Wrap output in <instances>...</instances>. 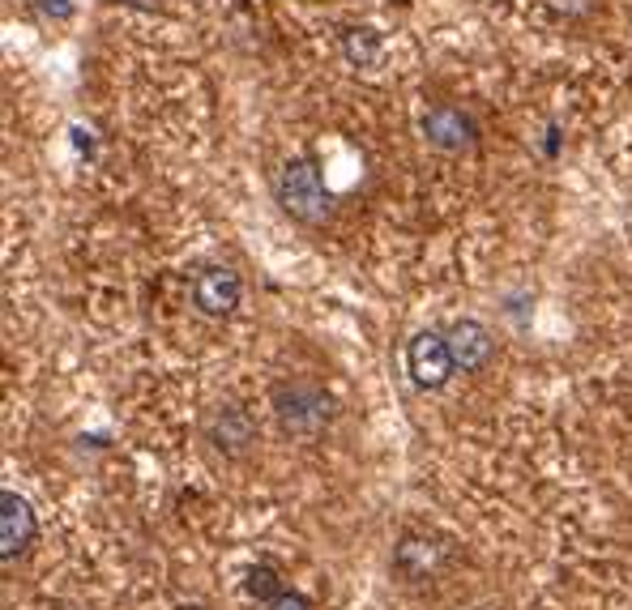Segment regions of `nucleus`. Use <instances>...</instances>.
<instances>
[{
	"label": "nucleus",
	"instance_id": "nucleus-1",
	"mask_svg": "<svg viewBox=\"0 0 632 610\" xmlns=\"http://www.w3.org/2000/svg\"><path fill=\"white\" fill-rule=\"evenodd\" d=\"M270 406H274L278 427L295 440H316L334 423V397H329L325 384H316L308 376L278 380L270 389Z\"/></svg>",
	"mask_w": 632,
	"mask_h": 610
},
{
	"label": "nucleus",
	"instance_id": "nucleus-2",
	"mask_svg": "<svg viewBox=\"0 0 632 610\" xmlns=\"http://www.w3.org/2000/svg\"><path fill=\"white\" fill-rule=\"evenodd\" d=\"M274 197L295 222L304 227H321V222L334 218V192L325 188V175L312 158H291L282 163V171L274 175Z\"/></svg>",
	"mask_w": 632,
	"mask_h": 610
},
{
	"label": "nucleus",
	"instance_id": "nucleus-3",
	"mask_svg": "<svg viewBox=\"0 0 632 610\" xmlns=\"http://www.w3.org/2000/svg\"><path fill=\"white\" fill-rule=\"evenodd\" d=\"M406 372H410V380H415V389H423V393L445 389L449 376L457 372L449 337L436 333V329H419L406 342Z\"/></svg>",
	"mask_w": 632,
	"mask_h": 610
},
{
	"label": "nucleus",
	"instance_id": "nucleus-4",
	"mask_svg": "<svg viewBox=\"0 0 632 610\" xmlns=\"http://www.w3.org/2000/svg\"><path fill=\"white\" fill-rule=\"evenodd\" d=\"M201 431H205V444L223 457H244L257 444V423H252V414L240 401H218V406H210Z\"/></svg>",
	"mask_w": 632,
	"mask_h": 610
},
{
	"label": "nucleus",
	"instance_id": "nucleus-5",
	"mask_svg": "<svg viewBox=\"0 0 632 610\" xmlns=\"http://www.w3.org/2000/svg\"><path fill=\"white\" fill-rule=\"evenodd\" d=\"M423 137H428V146L440 154H466V150L479 146V124H474V116L462 107L436 103L428 116H423Z\"/></svg>",
	"mask_w": 632,
	"mask_h": 610
},
{
	"label": "nucleus",
	"instance_id": "nucleus-6",
	"mask_svg": "<svg viewBox=\"0 0 632 610\" xmlns=\"http://www.w3.org/2000/svg\"><path fill=\"white\" fill-rule=\"evenodd\" d=\"M39 538V517L18 491H0V555L5 564L22 559Z\"/></svg>",
	"mask_w": 632,
	"mask_h": 610
},
{
	"label": "nucleus",
	"instance_id": "nucleus-7",
	"mask_svg": "<svg viewBox=\"0 0 632 610\" xmlns=\"http://www.w3.org/2000/svg\"><path fill=\"white\" fill-rule=\"evenodd\" d=\"M445 564V547H440L436 538L419 534V529H406L398 538V547H393V572L402 576L406 585H419V581H432Z\"/></svg>",
	"mask_w": 632,
	"mask_h": 610
},
{
	"label": "nucleus",
	"instance_id": "nucleus-8",
	"mask_svg": "<svg viewBox=\"0 0 632 610\" xmlns=\"http://www.w3.org/2000/svg\"><path fill=\"white\" fill-rule=\"evenodd\" d=\"M240 299H244V282L227 265L201 269L197 282H193V303H197L201 316H214V320L218 316H231L235 308H240Z\"/></svg>",
	"mask_w": 632,
	"mask_h": 610
},
{
	"label": "nucleus",
	"instance_id": "nucleus-9",
	"mask_svg": "<svg viewBox=\"0 0 632 610\" xmlns=\"http://www.w3.org/2000/svg\"><path fill=\"white\" fill-rule=\"evenodd\" d=\"M449 350H453V363H457V372H483L487 363H492V329L483 325V320H453L449 325Z\"/></svg>",
	"mask_w": 632,
	"mask_h": 610
},
{
	"label": "nucleus",
	"instance_id": "nucleus-10",
	"mask_svg": "<svg viewBox=\"0 0 632 610\" xmlns=\"http://www.w3.org/2000/svg\"><path fill=\"white\" fill-rule=\"evenodd\" d=\"M381 30H372V26H351L342 35V56L355 64V69H372L376 60H381Z\"/></svg>",
	"mask_w": 632,
	"mask_h": 610
},
{
	"label": "nucleus",
	"instance_id": "nucleus-11",
	"mask_svg": "<svg viewBox=\"0 0 632 610\" xmlns=\"http://www.w3.org/2000/svg\"><path fill=\"white\" fill-rule=\"evenodd\" d=\"M244 589H248V598H257V602L270 606L287 585H282V572L274 564H252L248 576H244Z\"/></svg>",
	"mask_w": 632,
	"mask_h": 610
},
{
	"label": "nucleus",
	"instance_id": "nucleus-12",
	"mask_svg": "<svg viewBox=\"0 0 632 610\" xmlns=\"http://www.w3.org/2000/svg\"><path fill=\"white\" fill-rule=\"evenodd\" d=\"M265 610H312V602H308L299 589H282L278 598H274L270 606H265Z\"/></svg>",
	"mask_w": 632,
	"mask_h": 610
},
{
	"label": "nucleus",
	"instance_id": "nucleus-13",
	"mask_svg": "<svg viewBox=\"0 0 632 610\" xmlns=\"http://www.w3.org/2000/svg\"><path fill=\"white\" fill-rule=\"evenodd\" d=\"M594 0H551V9L564 13V18H581V13H590Z\"/></svg>",
	"mask_w": 632,
	"mask_h": 610
},
{
	"label": "nucleus",
	"instance_id": "nucleus-14",
	"mask_svg": "<svg viewBox=\"0 0 632 610\" xmlns=\"http://www.w3.org/2000/svg\"><path fill=\"white\" fill-rule=\"evenodd\" d=\"M43 13H56V18H69L73 5L69 0H43Z\"/></svg>",
	"mask_w": 632,
	"mask_h": 610
},
{
	"label": "nucleus",
	"instance_id": "nucleus-15",
	"mask_svg": "<svg viewBox=\"0 0 632 610\" xmlns=\"http://www.w3.org/2000/svg\"><path fill=\"white\" fill-rule=\"evenodd\" d=\"M180 610H205V606H180Z\"/></svg>",
	"mask_w": 632,
	"mask_h": 610
}]
</instances>
